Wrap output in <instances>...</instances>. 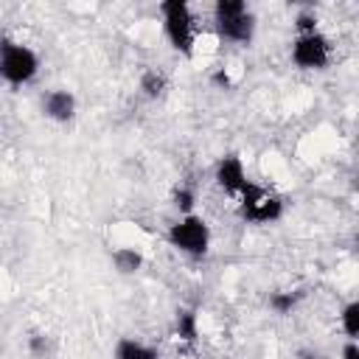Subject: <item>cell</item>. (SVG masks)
I'll list each match as a JSON object with an SVG mask.
<instances>
[{
    "label": "cell",
    "mask_w": 359,
    "mask_h": 359,
    "mask_svg": "<svg viewBox=\"0 0 359 359\" xmlns=\"http://www.w3.org/2000/svg\"><path fill=\"white\" fill-rule=\"evenodd\" d=\"M160 14H163V31L171 48L191 59L196 45V25H194L191 6L185 0H165L160 3Z\"/></svg>",
    "instance_id": "7a4b0ae2"
},
{
    "label": "cell",
    "mask_w": 359,
    "mask_h": 359,
    "mask_svg": "<svg viewBox=\"0 0 359 359\" xmlns=\"http://www.w3.org/2000/svg\"><path fill=\"white\" fill-rule=\"evenodd\" d=\"M165 238H168V244H171L174 250H180V252L188 255V258H205L208 250H210V227H208V222H205L202 216H196V213L180 216V219L168 227Z\"/></svg>",
    "instance_id": "5b68a950"
},
{
    "label": "cell",
    "mask_w": 359,
    "mask_h": 359,
    "mask_svg": "<svg viewBox=\"0 0 359 359\" xmlns=\"http://www.w3.org/2000/svg\"><path fill=\"white\" fill-rule=\"evenodd\" d=\"M339 325H342L345 337L356 342V334H359V300L345 303V309H342V314H339Z\"/></svg>",
    "instance_id": "9a60e30c"
},
{
    "label": "cell",
    "mask_w": 359,
    "mask_h": 359,
    "mask_svg": "<svg viewBox=\"0 0 359 359\" xmlns=\"http://www.w3.org/2000/svg\"><path fill=\"white\" fill-rule=\"evenodd\" d=\"M112 359H160V351L140 342V339H132V337H121L115 342V351H112Z\"/></svg>",
    "instance_id": "9c48e42d"
},
{
    "label": "cell",
    "mask_w": 359,
    "mask_h": 359,
    "mask_svg": "<svg viewBox=\"0 0 359 359\" xmlns=\"http://www.w3.org/2000/svg\"><path fill=\"white\" fill-rule=\"evenodd\" d=\"M42 112H45V118H50L56 123H70L76 118V95L62 87L48 90L42 95Z\"/></svg>",
    "instance_id": "ba28073f"
},
{
    "label": "cell",
    "mask_w": 359,
    "mask_h": 359,
    "mask_svg": "<svg viewBox=\"0 0 359 359\" xmlns=\"http://www.w3.org/2000/svg\"><path fill=\"white\" fill-rule=\"evenodd\" d=\"M292 62L303 70H323L331 62V42L325 34H297L292 42Z\"/></svg>",
    "instance_id": "8992f818"
},
{
    "label": "cell",
    "mask_w": 359,
    "mask_h": 359,
    "mask_svg": "<svg viewBox=\"0 0 359 359\" xmlns=\"http://www.w3.org/2000/svg\"><path fill=\"white\" fill-rule=\"evenodd\" d=\"M213 180H216V185L227 194V196H238L241 191H244V185L250 182L247 180V171H244V163H241V157L238 154H224V157H219V163H216V168H213Z\"/></svg>",
    "instance_id": "52a82bcc"
},
{
    "label": "cell",
    "mask_w": 359,
    "mask_h": 359,
    "mask_svg": "<svg viewBox=\"0 0 359 359\" xmlns=\"http://www.w3.org/2000/svg\"><path fill=\"white\" fill-rule=\"evenodd\" d=\"M109 261H112L115 272H121V275H135V272L143 266L146 258H143V252L135 250V247H118V250H112Z\"/></svg>",
    "instance_id": "7c38bea8"
},
{
    "label": "cell",
    "mask_w": 359,
    "mask_h": 359,
    "mask_svg": "<svg viewBox=\"0 0 359 359\" xmlns=\"http://www.w3.org/2000/svg\"><path fill=\"white\" fill-rule=\"evenodd\" d=\"M28 353H31L34 359H45V356L50 353V339H48V334L34 331V334L28 337Z\"/></svg>",
    "instance_id": "2e32d148"
},
{
    "label": "cell",
    "mask_w": 359,
    "mask_h": 359,
    "mask_svg": "<svg viewBox=\"0 0 359 359\" xmlns=\"http://www.w3.org/2000/svg\"><path fill=\"white\" fill-rule=\"evenodd\" d=\"M294 31H297V34H311V31H317V14H314L311 8L297 11V17H294Z\"/></svg>",
    "instance_id": "e0dca14e"
},
{
    "label": "cell",
    "mask_w": 359,
    "mask_h": 359,
    "mask_svg": "<svg viewBox=\"0 0 359 359\" xmlns=\"http://www.w3.org/2000/svg\"><path fill=\"white\" fill-rule=\"evenodd\" d=\"M174 334H177V339L194 345L199 339V314L194 309H180L174 317Z\"/></svg>",
    "instance_id": "8fae6325"
},
{
    "label": "cell",
    "mask_w": 359,
    "mask_h": 359,
    "mask_svg": "<svg viewBox=\"0 0 359 359\" xmlns=\"http://www.w3.org/2000/svg\"><path fill=\"white\" fill-rule=\"evenodd\" d=\"M213 84H216V87H222V90H230V87H233V79H230L227 67H219V70L213 73Z\"/></svg>",
    "instance_id": "ac0fdd59"
},
{
    "label": "cell",
    "mask_w": 359,
    "mask_h": 359,
    "mask_svg": "<svg viewBox=\"0 0 359 359\" xmlns=\"http://www.w3.org/2000/svg\"><path fill=\"white\" fill-rule=\"evenodd\" d=\"M36 73H39V56L28 45L3 36L0 39V79L8 81L11 87H22L34 81Z\"/></svg>",
    "instance_id": "277c9868"
},
{
    "label": "cell",
    "mask_w": 359,
    "mask_h": 359,
    "mask_svg": "<svg viewBox=\"0 0 359 359\" xmlns=\"http://www.w3.org/2000/svg\"><path fill=\"white\" fill-rule=\"evenodd\" d=\"M342 359H359V348H356L353 339L345 342V348H342Z\"/></svg>",
    "instance_id": "d6986e66"
},
{
    "label": "cell",
    "mask_w": 359,
    "mask_h": 359,
    "mask_svg": "<svg viewBox=\"0 0 359 359\" xmlns=\"http://www.w3.org/2000/svg\"><path fill=\"white\" fill-rule=\"evenodd\" d=\"M137 87H140V93H143L149 101H157V98H163L165 90H168V76H165L163 70H157V67H146V70L140 73Z\"/></svg>",
    "instance_id": "30bf717a"
},
{
    "label": "cell",
    "mask_w": 359,
    "mask_h": 359,
    "mask_svg": "<svg viewBox=\"0 0 359 359\" xmlns=\"http://www.w3.org/2000/svg\"><path fill=\"white\" fill-rule=\"evenodd\" d=\"M236 205H238V216L252 224H272L283 216V199L275 191L255 182L244 185V191L236 196Z\"/></svg>",
    "instance_id": "3957f363"
},
{
    "label": "cell",
    "mask_w": 359,
    "mask_h": 359,
    "mask_svg": "<svg viewBox=\"0 0 359 359\" xmlns=\"http://www.w3.org/2000/svg\"><path fill=\"white\" fill-rule=\"evenodd\" d=\"M171 205L180 210V216L194 213V205H196V188L188 185V182H180V185L171 191Z\"/></svg>",
    "instance_id": "5bb4252c"
},
{
    "label": "cell",
    "mask_w": 359,
    "mask_h": 359,
    "mask_svg": "<svg viewBox=\"0 0 359 359\" xmlns=\"http://www.w3.org/2000/svg\"><path fill=\"white\" fill-rule=\"evenodd\" d=\"M213 28L222 42L250 45L255 36V14L244 0H216L213 3Z\"/></svg>",
    "instance_id": "6da1fadb"
},
{
    "label": "cell",
    "mask_w": 359,
    "mask_h": 359,
    "mask_svg": "<svg viewBox=\"0 0 359 359\" xmlns=\"http://www.w3.org/2000/svg\"><path fill=\"white\" fill-rule=\"evenodd\" d=\"M300 297H303V292H292V289H278V292H272L269 297H266V306L275 311V314H280V317H286V314H292L294 311V306L300 303Z\"/></svg>",
    "instance_id": "4fadbf2b"
}]
</instances>
